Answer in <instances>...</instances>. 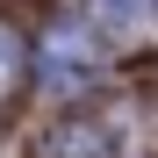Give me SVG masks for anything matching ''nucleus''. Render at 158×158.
<instances>
[{
    "label": "nucleus",
    "instance_id": "f257e3e1",
    "mask_svg": "<svg viewBox=\"0 0 158 158\" xmlns=\"http://www.w3.org/2000/svg\"><path fill=\"white\" fill-rule=\"evenodd\" d=\"M94 65H101V43L79 29V22H72V29H50V43H43V79H50L58 94H72Z\"/></svg>",
    "mask_w": 158,
    "mask_h": 158
},
{
    "label": "nucleus",
    "instance_id": "f03ea898",
    "mask_svg": "<svg viewBox=\"0 0 158 158\" xmlns=\"http://www.w3.org/2000/svg\"><path fill=\"white\" fill-rule=\"evenodd\" d=\"M94 7L108 15V22H122V29H129V22H144V15L158 7V0H94Z\"/></svg>",
    "mask_w": 158,
    "mask_h": 158
},
{
    "label": "nucleus",
    "instance_id": "7ed1b4c3",
    "mask_svg": "<svg viewBox=\"0 0 158 158\" xmlns=\"http://www.w3.org/2000/svg\"><path fill=\"white\" fill-rule=\"evenodd\" d=\"M15 65H22V50H15L7 29H0V86H15Z\"/></svg>",
    "mask_w": 158,
    "mask_h": 158
}]
</instances>
